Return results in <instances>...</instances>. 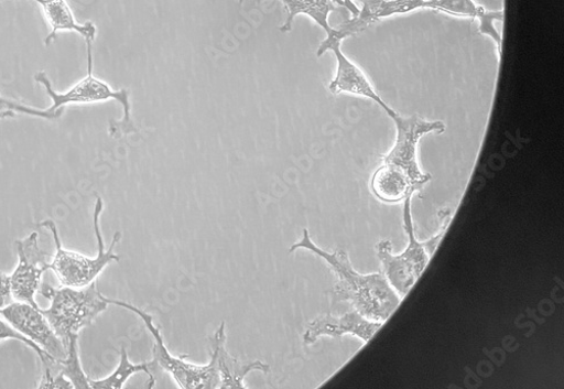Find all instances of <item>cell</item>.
I'll return each instance as SVG.
<instances>
[{
	"instance_id": "6da1fadb",
	"label": "cell",
	"mask_w": 564,
	"mask_h": 389,
	"mask_svg": "<svg viewBox=\"0 0 564 389\" xmlns=\"http://www.w3.org/2000/svg\"><path fill=\"white\" fill-rule=\"evenodd\" d=\"M301 250L322 259L337 277L338 281L333 290L335 302L348 303L367 320L381 323H386L400 306L402 299L383 272L370 274L357 272L346 251L322 250L312 240L307 229L303 230L302 239L292 246L290 253Z\"/></svg>"
},
{
	"instance_id": "7a4b0ae2",
	"label": "cell",
	"mask_w": 564,
	"mask_h": 389,
	"mask_svg": "<svg viewBox=\"0 0 564 389\" xmlns=\"http://www.w3.org/2000/svg\"><path fill=\"white\" fill-rule=\"evenodd\" d=\"M412 196L404 201L403 226L409 238V245L401 255H393L392 242L384 239L376 246V252L382 263L383 273L390 284L403 300L414 283L425 272L431 259L437 250L451 221V210H442L441 228L431 239L419 241L415 237L411 214Z\"/></svg>"
},
{
	"instance_id": "3957f363",
	"label": "cell",
	"mask_w": 564,
	"mask_h": 389,
	"mask_svg": "<svg viewBox=\"0 0 564 389\" xmlns=\"http://www.w3.org/2000/svg\"><path fill=\"white\" fill-rule=\"evenodd\" d=\"M40 294L51 301L48 310H40L62 339L66 349L70 338L79 331L89 326L108 310L109 301L94 281L83 288H54L50 284L40 285Z\"/></svg>"
},
{
	"instance_id": "277c9868",
	"label": "cell",
	"mask_w": 564,
	"mask_h": 389,
	"mask_svg": "<svg viewBox=\"0 0 564 389\" xmlns=\"http://www.w3.org/2000/svg\"><path fill=\"white\" fill-rule=\"evenodd\" d=\"M104 201L98 197L96 207H94L93 226L94 234L98 241L97 257L89 258L80 253L72 252L63 248L62 240L56 224L53 220H44L39 224L40 227L50 229L54 236L57 252L53 262H50L53 270L59 279L62 285L83 288L97 281L105 269L113 262H119L120 258L115 253L119 245L121 234L116 233L109 250H106V242L100 227V217L104 212Z\"/></svg>"
},
{
	"instance_id": "5b68a950",
	"label": "cell",
	"mask_w": 564,
	"mask_h": 389,
	"mask_svg": "<svg viewBox=\"0 0 564 389\" xmlns=\"http://www.w3.org/2000/svg\"><path fill=\"white\" fill-rule=\"evenodd\" d=\"M41 84L46 94L51 96L53 106L48 109L51 112L65 108L67 105H91L107 101H118L123 108V118L119 122H112L110 134L113 138H121L123 134L137 132L131 118V106L129 101V91L127 89L113 90L107 83L93 75V60L87 61V75L84 79L75 84L68 91H56L45 73L41 72L34 76Z\"/></svg>"
},
{
	"instance_id": "8992f818",
	"label": "cell",
	"mask_w": 564,
	"mask_h": 389,
	"mask_svg": "<svg viewBox=\"0 0 564 389\" xmlns=\"http://www.w3.org/2000/svg\"><path fill=\"white\" fill-rule=\"evenodd\" d=\"M110 305L127 310L137 315L154 338L153 364L158 369L166 371L176 385L183 389H215L219 388V378L215 364L207 365L187 361V356L175 357L167 349L161 328L155 324L154 317L127 302L109 300Z\"/></svg>"
},
{
	"instance_id": "52a82bcc",
	"label": "cell",
	"mask_w": 564,
	"mask_h": 389,
	"mask_svg": "<svg viewBox=\"0 0 564 389\" xmlns=\"http://www.w3.org/2000/svg\"><path fill=\"white\" fill-rule=\"evenodd\" d=\"M397 127V140L392 150L383 158V163L403 170L420 191L432 180V175L422 172L417 162L420 140L430 133H443L446 126L442 121H427L416 115L392 118Z\"/></svg>"
},
{
	"instance_id": "ba28073f",
	"label": "cell",
	"mask_w": 564,
	"mask_h": 389,
	"mask_svg": "<svg viewBox=\"0 0 564 389\" xmlns=\"http://www.w3.org/2000/svg\"><path fill=\"white\" fill-rule=\"evenodd\" d=\"M19 264L10 275L13 299L17 302L28 303L40 309L35 302L42 275L51 270L46 258L52 256L45 253L39 247V234L31 233L26 238L17 241Z\"/></svg>"
},
{
	"instance_id": "9c48e42d",
	"label": "cell",
	"mask_w": 564,
	"mask_h": 389,
	"mask_svg": "<svg viewBox=\"0 0 564 389\" xmlns=\"http://www.w3.org/2000/svg\"><path fill=\"white\" fill-rule=\"evenodd\" d=\"M40 310L28 303L15 302L0 310V315L46 355L55 360H64L68 350Z\"/></svg>"
},
{
	"instance_id": "30bf717a",
	"label": "cell",
	"mask_w": 564,
	"mask_h": 389,
	"mask_svg": "<svg viewBox=\"0 0 564 389\" xmlns=\"http://www.w3.org/2000/svg\"><path fill=\"white\" fill-rule=\"evenodd\" d=\"M328 51L335 53L338 62L337 75L330 85H328V89H330L333 94L338 95L347 93L361 96L380 106L391 119L398 115L397 111L382 100V97L375 90L365 73L341 52L340 41L325 39L319 44L316 56L321 57Z\"/></svg>"
},
{
	"instance_id": "8fae6325",
	"label": "cell",
	"mask_w": 564,
	"mask_h": 389,
	"mask_svg": "<svg viewBox=\"0 0 564 389\" xmlns=\"http://www.w3.org/2000/svg\"><path fill=\"white\" fill-rule=\"evenodd\" d=\"M362 8L358 15L334 28L327 40L343 41L364 32L369 26L384 19L404 15L417 10L430 9V3L423 0H361Z\"/></svg>"
},
{
	"instance_id": "7c38bea8",
	"label": "cell",
	"mask_w": 564,
	"mask_h": 389,
	"mask_svg": "<svg viewBox=\"0 0 564 389\" xmlns=\"http://www.w3.org/2000/svg\"><path fill=\"white\" fill-rule=\"evenodd\" d=\"M384 323L372 322L364 317L357 311L351 310L343 315L324 314L311 321L304 332V344L314 345L321 337H341L346 334L354 335L365 344L369 343Z\"/></svg>"
},
{
	"instance_id": "4fadbf2b",
	"label": "cell",
	"mask_w": 564,
	"mask_h": 389,
	"mask_svg": "<svg viewBox=\"0 0 564 389\" xmlns=\"http://www.w3.org/2000/svg\"><path fill=\"white\" fill-rule=\"evenodd\" d=\"M225 323H221L210 339V360L215 364L219 378V388H247L246 378L252 371L270 372V366L260 360L242 363L229 355L226 349Z\"/></svg>"
},
{
	"instance_id": "5bb4252c",
	"label": "cell",
	"mask_w": 564,
	"mask_h": 389,
	"mask_svg": "<svg viewBox=\"0 0 564 389\" xmlns=\"http://www.w3.org/2000/svg\"><path fill=\"white\" fill-rule=\"evenodd\" d=\"M48 20L52 32L45 39V44L50 45L58 31H75L85 39L87 57H91V45L97 36V28L91 22L78 24L75 21L73 12L68 7L66 0H35Z\"/></svg>"
},
{
	"instance_id": "9a60e30c",
	"label": "cell",
	"mask_w": 564,
	"mask_h": 389,
	"mask_svg": "<svg viewBox=\"0 0 564 389\" xmlns=\"http://www.w3.org/2000/svg\"><path fill=\"white\" fill-rule=\"evenodd\" d=\"M370 188L373 196L386 204L404 202L420 191L403 170L388 163L375 171Z\"/></svg>"
},
{
	"instance_id": "2e32d148",
	"label": "cell",
	"mask_w": 564,
	"mask_h": 389,
	"mask_svg": "<svg viewBox=\"0 0 564 389\" xmlns=\"http://www.w3.org/2000/svg\"><path fill=\"white\" fill-rule=\"evenodd\" d=\"M284 3L289 17L284 25L280 28L282 33L291 32L297 15L304 14L314 20L326 34H332L334 28L328 24V15L337 11L334 0H280Z\"/></svg>"
},
{
	"instance_id": "e0dca14e",
	"label": "cell",
	"mask_w": 564,
	"mask_h": 389,
	"mask_svg": "<svg viewBox=\"0 0 564 389\" xmlns=\"http://www.w3.org/2000/svg\"><path fill=\"white\" fill-rule=\"evenodd\" d=\"M158 368L153 361L132 364L129 360L128 353L122 348L120 353V363L116 370L102 379H88L90 389H121L126 381L135 374L145 372L150 378V388L155 386V371Z\"/></svg>"
},
{
	"instance_id": "ac0fdd59",
	"label": "cell",
	"mask_w": 564,
	"mask_h": 389,
	"mask_svg": "<svg viewBox=\"0 0 564 389\" xmlns=\"http://www.w3.org/2000/svg\"><path fill=\"white\" fill-rule=\"evenodd\" d=\"M68 354L64 360H50L42 363L43 371H48L52 375L61 374L65 376L74 386L75 389H90L88 379L89 377L83 370L78 352V335L70 338L68 345Z\"/></svg>"
},
{
	"instance_id": "d6986e66",
	"label": "cell",
	"mask_w": 564,
	"mask_h": 389,
	"mask_svg": "<svg viewBox=\"0 0 564 389\" xmlns=\"http://www.w3.org/2000/svg\"><path fill=\"white\" fill-rule=\"evenodd\" d=\"M455 18L478 20L479 24L486 22L494 14L486 8L478 6L474 0H437L430 3V9Z\"/></svg>"
},
{
	"instance_id": "ffe728a7",
	"label": "cell",
	"mask_w": 564,
	"mask_h": 389,
	"mask_svg": "<svg viewBox=\"0 0 564 389\" xmlns=\"http://www.w3.org/2000/svg\"><path fill=\"white\" fill-rule=\"evenodd\" d=\"M17 114H22L46 120H56L61 118L64 114V108L57 110L56 112H51L48 110L42 111L10 101L8 99H4V97L0 96V117H15Z\"/></svg>"
},
{
	"instance_id": "44dd1931",
	"label": "cell",
	"mask_w": 564,
	"mask_h": 389,
	"mask_svg": "<svg viewBox=\"0 0 564 389\" xmlns=\"http://www.w3.org/2000/svg\"><path fill=\"white\" fill-rule=\"evenodd\" d=\"M4 339H17V342L24 344L37 355L42 363L53 359L50 355H46L39 346L33 344L31 339L14 329L10 323L0 318V342H4Z\"/></svg>"
},
{
	"instance_id": "7402d4cb",
	"label": "cell",
	"mask_w": 564,
	"mask_h": 389,
	"mask_svg": "<svg viewBox=\"0 0 564 389\" xmlns=\"http://www.w3.org/2000/svg\"><path fill=\"white\" fill-rule=\"evenodd\" d=\"M39 388H51V389H72L73 383L63 375H52L48 371H43Z\"/></svg>"
},
{
	"instance_id": "603a6c76",
	"label": "cell",
	"mask_w": 564,
	"mask_h": 389,
	"mask_svg": "<svg viewBox=\"0 0 564 389\" xmlns=\"http://www.w3.org/2000/svg\"><path fill=\"white\" fill-rule=\"evenodd\" d=\"M12 299L11 278L9 274L0 272V310L10 305Z\"/></svg>"
},
{
	"instance_id": "cb8c5ba5",
	"label": "cell",
	"mask_w": 564,
	"mask_h": 389,
	"mask_svg": "<svg viewBox=\"0 0 564 389\" xmlns=\"http://www.w3.org/2000/svg\"><path fill=\"white\" fill-rule=\"evenodd\" d=\"M346 9L352 13V17L358 15L359 9L352 3V0H344Z\"/></svg>"
},
{
	"instance_id": "d4e9b609",
	"label": "cell",
	"mask_w": 564,
	"mask_h": 389,
	"mask_svg": "<svg viewBox=\"0 0 564 389\" xmlns=\"http://www.w3.org/2000/svg\"><path fill=\"white\" fill-rule=\"evenodd\" d=\"M334 2L339 4L340 7L346 8V4H345L344 0H334Z\"/></svg>"
},
{
	"instance_id": "484cf974",
	"label": "cell",
	"mask_w": 564,
	"mask_h": 389,
	"mask_svg": "<svg viewBox=\"0 0 564 389\" xmlns=\"http://www.w3.org/2000/svg\"><path fill=\"white\" fill-rule=\"evenodd\" d=\"M423 2H426V3H434V2H437V0H423Z\"/></svg>"
},
{
	"instance_id": "4316f807",
	"label": "cell",
	"mask_w": 564,
	"mask_h": 389,
	"mask_svg": "<svg viewBox=\"0 0 564 389\" xmlns=\"http://www.w3.org/2000/svg\"><path fill=\"white\" fill-rule=\"evenodd\" d=\"M243 2V0H241V3Z\"/></svg>"
},
{
	"instance_id": "83f0119b",
	"label": "cell",
	"mask_w": 564,
	"mask_h": 389,
	"mask_svg": "<svg viewBox=\"0 0 564 389\" xmlns=\"http://www.w3.org/2000/svg\"><path fill=\"white\" fill-rule=\"evenodd\" d=\"M33 2H35V0H33Z\"/></svg>"
}]
</instances>
